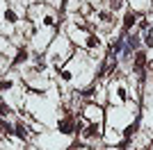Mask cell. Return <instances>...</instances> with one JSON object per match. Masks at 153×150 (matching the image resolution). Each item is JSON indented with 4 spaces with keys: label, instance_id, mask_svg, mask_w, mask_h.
<instances>
[{
    "label": "cell",
    "instance_id": "obj_1",
    "mask_svg": "<svg viewBox=\"0 0 153 150\" xmlns=\"http://www.w3.org/2000/svg\"><path fill=\"white\" fill-rule=\"evenodd\" d=\"M64 112H66V109H64ZM59 132H62V134H73V132H76V121L71 118L69 112L64 114V118H59Z\"/></svg>",
    "mask_w": 153,
    "mask_h": 150
},
{
    "label": "cell",
    "instance_id": "obj_2",
    "mask_svg": "<svg viewBox=\"0 0 153 150\" xmlns=\"http://www.w3.org/2000/svg\"><path fill=\"white\" fill-rule=\"evenodd\" d=\"M144 66H146V52H144V50H140V52H135V71H137V73H142V71H144Z\"/></svg>",
    "mask_w": 153,
    "mask_h": 150
},
{
    "label": "cell",
    "instance_id": "obj_3",
    "mask_svg": "<svg viewBox=\"0 0 153 150\" xmlns=\"http://www.w3.org/2000/svg\"><path fill=\"white\" fill-rule=\"evenodd\" d=\"M135 23H137V16L135 14H126V18H123V34H128V32L133 30Z\"/></svg>",
    "mask_w": 153,
    "mask_h": 150
},
{
    "label": "cell",
    "instance_id": "obj_4",
    "mask_svg": "<svg viewBox=\"0 0 153 150\" xmlns=\"http://www.w3.org/2000/svg\"><path fill=\"white\" fill-rule=\"evenodd\" d=\"M98 134H101V127H98L96 123H94V125H89V127L82 132V137H85V139H96Z\"/></svg>",
    "mask_w": 153,
    "mask_h": 150
},
{
    "label": "cell",
    "instance_id": "obj_5",
    "mask_svg": "<svg viewBox=\"0 0 153 150\" xmlns=\"http://www.w3.org/2000/svg\"><path fill=\"white\" fill-rule=\"evenodd\" d=\"M137 130H140V121H135V123L128 125L126 130H123V137H126V139H133L135 134H137Z\"/></svg>",
    "mask_w": 153,
    "mask_h": 150
},
{
    "label": "cell",
    "instance_id": "obj_6",
    "mask_svg": "<svg viewBox=\"0 0 153 150\" xmlns=\"http://www.w3.org/2000/svg\"><path fill=\"white\" fill-rule=\"evenodd\" d=\"M14 134H16L19 139H27V137H30V132H27V127L23 123H19L16 127H14Z\"/></svg>",
    "mask_w": 153,
    "mask_h": 150
},
{
    "label": "cell",
    "instance_id": "obj_7",
    "mask_svg": "<svg viewBox=\"0 0 153 150\" xmlns=\"http://www.w3.org/2000/svg\"><path fill=\"white\" fill-rule=\"evenodd\" d=\"M30 57V52H27V48H21L19 50V55H16V59H14V66H19V64H23Z\"/></svg>",
    "mask_w": 153,
    "mask_h": 150
},
{
    "label": "cell",
    "instance_id": "obj_8",
    "mask_svg": "<svg viewBox=\"0 0 153 150\" xmlns=\"http://www.w3.org/2000/svg\"><path fill=\"white\" fill-rule=\"evenodd\" d=\"M96 46H98V37H96V34H89V37H87V48H96Z\"/></svg>",
    "mask_w": 153,
    "mask_h": 150
},
{
    "label": "cell",
    "instance_id": "obj_9",
    "mask_svg": "<svg viewBox=\"0 0 153 150\" xmlns=\"http://www.w3.org/2000/svg\"><path fill=\"white\" fill-rule=\"evenodd\" d=\"M9 114H12V109H9V105H5V102L0 100V116L5 118V116H9Z\"/></svg>",
    "mask_w": 153,
    "mask_h": 150
},
{
    "label": "cell",
    "instance_id": "obj_10",
    "mask_svg": "<svg viewBox=\"0 0 153 150\" xmlns=\"http://www.w3.org/2000/svg\"><path fill=\"white\" fill-rule=\"evenodd\" d=\"M5 21H7V23H16V14H14L12 9H7V12H5Z\"/></svg>",
    "mask_w": 153,
    "mask_h": 150
},
{
    "label": "cell",
    "instance_id": "obj_11",
    "mask_svg": "<svg viewBox=\"0 0 153 150\" xmlns=\"http://www.w3.org/2000/svg\"><path fill=\"white\" fill-rule=\"evenodd\" d=\"M98 18H101L103 23H110V21H112V12H101V14H98Z\"/></svg>",
    "mask_w": 153,
    "mask_h": 150
},
{
    "label": "cell",
    "instance_id": "obj_12",
    "mask_svg": "<svg viewBox=\"0 0 153 150\" xmlns=\"http://www.w3.org/2000/svg\"><path fill=\"white\" fill-rule=\"evenodd\" d=\"M80 96H82V98H91V96H94V87H87L85 91H80Z\"/></svg>",
    "mask_w": 153,
    "mask_h": 150
},
{
    "label": "cell",
    "instance_id": "obj_13",
    "mask_svg": "<svg viewBox=\"0 0 153 150\" xmlns=\"http://www.w3.org/2000/svg\"><path fill=\"white\" fill-rule=\"evenodd\" d=\"M59 77H62L64 82H69L71 77H73V75H71V71H59Z\"/></svg>",
    "mask_w": 153,
    "mask_h": 150
},
{
    "label": "cell",
    "instance_id": "obj_14",
    "mask_svg": "<svg viewBox=\"0 0 153 150\" xmlns=\"http://www.w3.org/2000/svg\"><path fill=\"white\" fill-rule=\"evenodd\" d=\"M7 89H12V82H9V80H2V82H0V91H7Z\"/></svg>",
    "mask_w": 153,
    "mask_h": 150
},
{
    "label": "cell",
    "instance_id": "obj_15",
    "mask_svg": "<svg viewBox=\"0 0 153 150\" xmlns=\"http://www.w3.org/2000/svg\"><path fill=\"white\" fill-rule=\"evenodd\" d=\"M144 39H146V46H149V48H153V32H146V37H144Z\"/></svg>",
    "mask_w": 153,
    "mask_h": 150
},
{
    "label": "cell",
    "instance_id": "obj_16",
    "mask_svg": "<svg viewBox=\"0 0 153 150\" xmlns=\"http://www.w3.org/2000/svg\"><path fill=\"white\" fill-rule=\"evenodd\" d=\"M117 93H119V98H121V100H126V98H128V93H126V89H123V87L117 89Z\"/></svg>",
    "mask_w": 153,
    "mask_h": 150
},
{
    "label": "cell",
    "instance_id": "obj_17",
    "mask_svg": "<svg viewBox=\"0 0 153 150\" xmlns=\"http://www.w3.org/2000/svg\"><path fill=\"white\" fill-rule=\"evenodd\" d=\"M119 7H121V0H112L110 2V9H119Z\"/></svg>",
    "mask_w": 153,
    "mask_h": 150
},
{
    "label": "cell",
    "instance_id": "obj_18",
    "mask_svg": "<svg viewBox=\"0 0 153 150\" xmlns=\"http://www.w3.org/2000/svg\"><path fill=\"white\" fill-rule=\"evenodd\" d=\"M140 27H142V30H149V21L146 18H140Z\"/></svg>",
    "mask_w": 153,
    "mask_h": 150
},
{
    "label": "cell",
    "instance_id": "obj_19",
    "mask_svg": "<svg viewBox=\"0 0 153 150\" xmlns=\"http://www.w3.org/2000/svg\"><path fill=\"white\" fill-rule=\"evenodd\" d=\"M44 23H46V25H53L55 21H53V16H46V18H44Z\"/></svg>",
    "mask_w": 153,
    "mask_h": 150
}]
</instances>
